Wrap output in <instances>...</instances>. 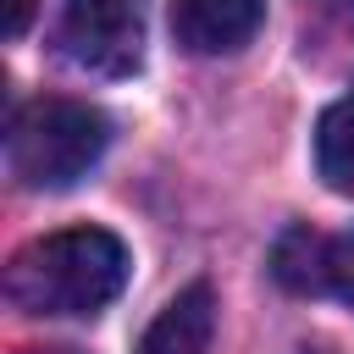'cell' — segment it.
<instances>
[{
  "instance_id": "1",
  "label": "cell",
  "mask_w": 354,
  "mask_h": 354,
  "mask_svg": "<svg viewBox=\"0 0 354 354\" xmlns=\"http://www.w3.org/2000/svg\"><path fill=\"white\" fill-rule=\"evenodd\" d=\"M127 282V249L105 227H61L6 266V299L28 315H100Z\"/></svg>"
},
{
  "instance_id": "2",
  "label": "cell",
  "mask_w": 354,
  "mask_h": 354,
  "mask_svg": "<svg viewBox=\"0 0 354 354\" xmlns=\"http://www.w3.org/2000/svg\"><path fill=\"white\" fill-rule=\"evenodd\" d=\"M105 144H111V122L88 100H33L11 122L6 160H11V177L22 188L61 194L94 171Z\"/></svg>"
},
{
  "instance_id": "3",
  "label": "cell",
  "mask_w": 354,
  "mask_h": 354,
  "mask_svg": "<svg viewBox=\"0 0 354 354\" xmlns=\"http://www.w3.org/2000/svg\"><path fill=\"white\" fill-rule=\"evenodd\" d=\"M66 55L94 77H127L144 55V17L138 0H66L61 11Z\"/></svg>"
},
{
  "instance_id": "4",
  "label": "cell",
  "mask_w": 354,
  "mask_h": 354,
  "mask_svg": "<svg viewBox=\"0 0 354 354\" xmlns=\"http://www.w3.org/2000/svg\"><path fill=\"white\" fill-rule=\"evenodd\" d=\"M266 22V0H171V33L188 55H232Z\"/></svg>"
},
{
  "instance_id": "5",
  "label": "cell",
  "mask_w": 354,
  "mask_h": 354,
  "mask_svg": "<svg viewBox=\"0 0 354 354\" xmlns=\"http://www.w3.org/2000/svg\"><path fill=\"white\" fill-rule=\"evenodd\" d=\"M216 332V293L210 282H188L138 337V354H205Z\"/></svg>"
},
{
  "instance_id": "6",
  "label": "cell",
  "mask_w": 354,
  "mask_h": 354,
  "mask_svg": "<svg viewBox=\"0 0 354 354\" xmlns=\"http://www.w3.org/2000/svg\"><path fill=\"white\" fill-rule=\"evenodd\" d=\"M315 171L332 194H354V88L337 105H326L315 127Z\"/></svg>"
},
{
  "instance_id": "7",
  "label": "cell",
  "mask_w": 354,
  "mask_h": 354,
  "mask_svg": "<svg viewBox=\"0 0 354 354\" xmlns=\"http://www.w3.org/2000/svg\"><path fill=\"white\" fill-rule=\"evenodd\" d=\"M326 243H332V238H321V232H310V227L282 232V238H277V254H271L277 282L293 288V293H326Z\"/></svg>"
},
{
  "instance_id": "8",
  "label": "cell",
  "mask_w": 354,
  "mask_h": 354,
  "mask_svg": "<svg viewBox=\"0 0 354 354\" xmlns=\"http://www.w3.org/2000/svg\"><path fill=\"white\" fill-rule=\"evenodd\" d=\"M326 293H337L354 310V232H337L326 243Z\"/></svg>"
},
{
  "instance_id": "9",
  "label": "cell",
  "mask_w": 354,
  "mask_h": 354,
  "mask_svg": "<svg viewBox=\"0 0 354 354\" xmlns=\"http://www.w3.org/2000/svg\"><path fill=\"white\" fill-rule=\"evenodd\" d=\"M0 6H6V33L17 39L28 28V17H33V0H0Z\"/></svg>"
}]
</instances>
